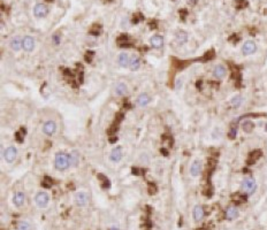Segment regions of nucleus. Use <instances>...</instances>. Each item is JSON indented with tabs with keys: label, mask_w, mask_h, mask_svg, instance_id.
Segmentation results:
<instances>
[{
	"label": "nucleus",
	"mask_w": 267,
	"mask_h": 230,
	"mask_svg": "<svg viewBox=\"0 0 267 230\" xmlns=\"http://www.w3.org/2000/svg\"><path fill=\"white\" fill-rule=\"evenodd\" d=\"M54 165H55V168L58 170H66V169H68V167L70 166L69 155H67L64 152H58L55 154Z\"/></svg>",
	"instance_id": "nucleus-1"
},
{
	"label": "nucleus",
	"mask_w": 267,
	"mask_h": 230,
	"mask_svg": "<svg viewBox=\"0 0 267 230\" xmlns=\"http://www.w3.org/2000/svg\"><path fill=\"white\" fill-rule=\"evenodd\" d=\"M241 189L244 193L246 195H252L257 189V183H255V178L252 177H246L243 179V182L241 184Z\"/></svg>",
	"instance_id": "nucleus-2"
},
{
	"label": "nucleus",
	"mask_w": 267,
	"mask_h": 230,
	"mask_svg": "<svg viewBox=\"0 0 267 230\" xmlns=\"http://www.w3.org/2000/svg\"><path fill=\"white\" fill-rule=\"evenodd\" d=\"M48 200H50V197H48L46 192H38L35 197V201L37 204V206L41 207V208L46 207L47 204H48Z\"/></svg>",
	"instance_id": "nucleus-3"
},
{
	"label": "nucleus",
	"mask_w": 267,
	"mask_h": 230,
	"mask_svg": "<svg viewBox=\"0 0 267 230\" xmlns=\"http://www.w3.org/2000/svg\"><path fill=\"white\" fill-rule=\"evenodd\" d=\"M48 14V7L44 4H37L34 7V15L38 18L41 17H45Z\"/></svg>",
	"instance_id": "nucleus-4"
},
{
	"label": "nucleus",
	"mask_w": 267,
	"mask_h": 230,
	"mask_svg": "<svg viewBox=\"0 0 267 230\" xmlns=\"http://www.w3.org/2000/svg\"><path fill=\"white\" fill-rule=\"evenodd\" d=\"M257 51V45H255V41L252 40H248L245 41L242 46V52H243L244 55H251Z\"/></svg>",
	"instance_id": "nucleus-5"
},
{
	"label": "nucleus",
	"mask_w": 267,
	"mask_h": 230,
	"mask_svg": "<svg viewBox=\"0 0 267 230\" xmlns=\"http://www.w3.org/2000/svg\"><path fill=\"white\" fill-rule=\"evenodd\" d=\"M16 154H18V150L15 149L14 146H9L7 147L5 153H4V158L7 162H13L16 158Z\"/></svg>",
	"instance_id": "nucleus-6"
},
{
	"label": "nucleus",
	"mask_w": 267,
	"mask_h": 230,
	"mask_svg": "<svg viewBox=\"0 0 267 230\" xmlns=\"http://www.w3.org/2000/svg\"><path fill=\"white\" fill-rule=\"evenodd\" d=\"M122 156H123V151H122V147H121V146H116L115 149L112 150L110 155V159L113 161V162H119V161H121Z\"/></svg>",
	"instance_id": "nucleus-7"
},
{
	"label": "nucleus",
	"mask_w": 267,
	"mask_h": 230,
	"mask_svg": "<svg viewBox=\"0 0 267 230\" xmlns=\"http://www.w3.org/2000/svg\"><path fill=\"white\" fill-rule=\"evenodd\" d=\"M227 75V68L223 66V64H216L213 69V76L218 80H221L225 76Z\"/></svg>",
	"instance_id": "nucleus-8"
},
{
	"label": "nucleus",
	"mask_w": 267,
	"mask_h": 230,
	"mask_svg": "<svg viewBox=\"0 0 267 230\" xmlns=\"http://www.w3.org/2000/svg\"><path fill=\"white\" fill-rule=\"evenodd\" d=\"M202 172V162L199 160H195L190 166V175L193 177H197Z\"/></svg>",
	"instance_id": "nucleus-9"
},
{
	"label": "nucleus",
	"mask_w": 267,
	"mask_h": 230,
	"mask_svg": "<svg viewBox=\"0 0 267 230\" xmlns=\"http://www.w3.org/2000/svg\"><path fill=\"white\" fill-rule=\"evenodd\" d=\"M89 201V196L85 192H78L75 195V202L77 206H84Z\"/></svg>",
	"instance_id": "nucleus-10"
},
{
	"label": "nucleus",
	"mask_w": 267,
	"mask_h": 230,
	"mask_svg": "<svg viewBox=\"0 0 267 230\" xmlns=\"http://www.w3.org/2000/svg\"><path fill=\"white\" fill-rule=\"evenodd\" d=\"M23 48L24 51L31 52L35 48V39L31 36H25L23 39Z\"/></svg>",
	"instance_id": "nucleus-11"
},
{
	"label": "nucleus",
	"mask_w": 267,
	"mask_h": 230,
	"mask_svg": "<svg viewBox=\"0 0 267 230\" xmlns=\"http://www.w3.org/2000/svg\"><path fill=\"white\" fill-rule=\"evenodd\" d=\"M57 130V124H55V122H53V121H47L44 123V126H43V131L44 133H46V135H53L54 132Z\"/></svg>",
	"instance_id": "nucleus-12"
},
{
	"label": "nucleus",
	"mask_w": 267,
	"mask_h": 230,
	"mask_svg": "<svg viewBox=\"0 0 267 230\" xmlns=\"http://www.w3.org/2000/svg\"><path fill=\"white\" fill-rule=\"evenodd\" d=\"M117 62L119 64L126 68V67H129V63H130V59H129V55L127 53H121L119 57H117Z\"/></svg>",
	"instance_id": "nucleus-13"
},
{
	"label": "nucleus",
	"mask_w": 267,
	"mask_h": 230,
	"mask_svg": "<svg viewBox=\"0 0 267 230\" xmlns=\"http://www.w3.org/2000/svg\"><path fill=\"white\" fill-rule=\"evenodd\" d=\"M13 201H14L15 206L21 207L24 204V201H25V196H24L23 192H18V193H15V196H14Z\"/></svg>",
	"instance_id": "nucleus-14"
},
{
	"label": "nucleus",
	"mask_w": 267,
	"mask_h": 230,
	"mask_svg": "<svg viewBox=\"0 0 267 230\" xmlns=\"http://www.w3.org/2000/svg\"><path fill=\"white\" fill-rule=\"evenodd\" d=\"M204 215H205V213H204V208L202 206H196L193 208V218H195V221H202L204 218Z\"/></svg>",
	"instance_id": "nucleus-15"
},
{
	"label": "nucleus",
	"mask_w": 267,
	"mask_h": 230,
	"mask_svg": "<svg viewBox=\"0 0 267 230\" xmlns=\"http://www.w3.org/2000/svg\"><path fill=\"white\" fill-rule=\"evenodd\" d=\"M175 39L177 41V44H180V45H183V44H186V41H188V34H186V31H179L176 36H175Z\"/></svg>",
	"instance_id": "nucleus-16"
},
{
	"label": "nucleus",
	"mask_w": 267,
	"mask_h": 230,
	"mask_svg": "<svg viewBox=\"0 0 267 230\" xmlns=\"http://www.w3.org/2000/svg\"><path fill=\"white\" fill-rule=\"evenodd\" d=\"M238 216V209L236 207L234 206H230L227 208L226 211V218L228 220H234V218H236Z\"/></svg>",
	"instance_id": "nucleus-17"
},
{
	"label": "nucleus",
	"mask_w": 267,
	"mask_h": 230,
	"mask_svg": "<svg viewBox=\"0 0 267 230\" xmlns=\"http://www.w3.org/2000/svg\"><path fill=\"white\" fill-rule=\"evenodd\" d=\"M151 45L154 47V48H160L163 44V39L161 36H159V34H154L153 37L151 38Z\"/></svg>",
	"instance_id": "nucleus-18"
},
{
	"label": "nucleus",
	"mask_w": 267,
	"mask_h": 230,
	"mask_svg": "<svg viewBox=\"0 0 267 230\" xmlns=\"http://www.w3.org/2000/svg\"><path fill=\"white\" fill-rule=\"evenodd\" d=\"M150 101H151V98L149 97L146 93H142V94H140L138 98H137V104H138L140 106H142V107H145L146 105L150 104Z\"/></svg>",
	"instance_id": "nucleus-19"
},
{
	"label": "nucleus",
	"mask_w": 267,
	"mask_h": 230,
	"mask_svg": "<svg viewBox=\"0 0 267 230\" xmlns=\"http://www.w3.org/2000/svg\"><path fill=\"white\" fill-rule=\"evenodd\" d=\"M11 46L14 51H20L21 47H23V40L20 39V37H14L11 40Z\"/></svg>",
	"instance_id": "nucleus-20"
},
{
	"label": "nucleus",
	"mask_w": 267,
	"mask_h": 230,
	"mask_svg": "<svg viewBox=\"0 0 267 230\" xmlns=\"http://www.w3.org/2000/svg\"><path fill=\"white\" fill-rule=\"evenodd\" d=\"M261 156V151H252L251 153L249 154V156H248V163H255V161L258 160L259 158Z\"/></svg>",
	"instance_id": "nucleus-21"
},
{
	"label": "nucleus",
	"mask_w": 267,
	"mask_h": 230,
	"mask_svg": "<svg viewBox=\"0 0 267 230\" xmlns=\"http://www.w3.org/2000/svg\"><path fill=\"white\" fill-rule=\"evenodd\" d=\"M69 161H70V166L76 167L80 162V155L76 151H73L69 154Z\"/></svg>",
	"instance_id": "nucleus-22"
},
{
	"label": "nucleus",
	"mask_w": 267,
	"mask_h": 230,
	"mask_svg": "<svg viewBox=\"0 0 267 230\" xmlns=\"http://www.w3.org/2000/svg\"><path fill=\"white\" fill-rule=\"evenodd\" d=\"M98 178L100 179V182H101V188H103V189H108L110 186V179L106 177V176H104L103 174H98Z\"/></svg>",
	"instance_id": "nucleus-23"
},
{
	"label": "nucleus",
	"mask_w": 267,
	"mask_h": 230,
	"mask_svg": "<svg viewBox=\"0 0 267 230\" xmlns=\"http://www.w3.org/2000/svg\"><path fill=\"white\" fill-rule=\"evenodd\" d=\"M140 59L138 58H135L134 57L131 60H130V63H129V68L131 69V70H137V69L140 68Z\"/></svg>",
	"instance_id": "nucleus-24"
},
{
	"label": "nucleus",
	"mask_w": 267,
	"mask_h": 230,
	"mask_svg": "<svg viewBox=\"0 0 267 230\" xmlns=\"http://www.w3.org/2000/svg\"><path fill=\"white\" fill-rule=\"evenodd\" d=\"M242 103H243V98H242V96H235V97L230 100V105H232V107H235V108L239 107V106L242 105Z\"/></svg>",
	"instance_id": "nucleus-25"
},
{
	"label": "nucleus",
	"mask_w": 267,
	"mask_h": 230,
	"mask_svg": "<svg viewBox=\"0 0 267 230\" xmlns=\"http://www.w3.org/2000/svg\"><path fill=\"white\" fill-rule=\"evenodd\" d=\"M127 92V86L126 84H123V83H119L115 87V93L117 96H123L124 93Z\"/></svg>",
	"instance_id": "nucleus-26"
},
{
	"label": "nucleus",
	"mask_w": 267,
	"mask_h": 230,
	"mask_svg": "<svg viewBox=\"0 0 267 230\" xmlns=\"http://www.w3.org/2000/svg\"><path fill=\"white\" fill-rule=\"evenodd\" d=\"M255 129V124L251 122V121H245L243 123V130L244 132H248V133H250V132L252 131Z\"/></svg>",
	"instance_id": "nucleus-27"
},
{
	"label": "nucleus",
	"mask_w": 267,
	"mask_h": 230,
	"mask_svg": "<svg viewBox=\"0 0 267 230\" xmlns=\"http://www.w3.org/2000/svg\"><path fill=\"white\" fill-rule=\"evenodd\" d=\"M18 230H31V227L27 221H21L18 224Z\"/></svg>",
	"instance_id": "nucleus-28"
},
{
	"label": "nucleus",
	"mask_w": 267,
	"mask_h": 230,
	"mask_svg": "<svg viewBox=\"0 0 267 230\" xmlns=\"http://www.w3.org/2000/svg\"><path fill=\"white\" fill-rule=\"evenodd\" d=\"M236 133H237V126L232 124V126H230V130H229V132H228V136H229V138L234 139V138L236 137Z\"/></svg>",
	"instance_id": "nucleus-29"
},
{
	"label": "nucleus",
	"mask_w": 267,
	"mask_h": 230,
	"mask_svg": "<svg viewBox=\"0 0 267 230\" xmlns=\"http://www.w3.org/2000/svg\"><path fill=\"white\" fill-rule=\"evenodd\" d=\"M52 184H53V179H52V178H50V177H47V176L44 178V181L41 182V185H43L44 188H46V189L51 188V186H52Z\"/></svg>",
	"instance_id": "nucleus-30"
},
{
	"label": "nucleus",
	"mask_w": 267,
	"mask_h": 230,
	"mask_svg": "<svg viewBox=\"0 0 267 230\" xmlns=\"http://www.w3.org/2000/svg\"><path fill=\"white\" fill-rule=\"evenodd\" d=\"M117 130H119V126H117V124H113V126H110V128L107 129V133H108L110 136H113V135H115Z\"/></svg>",
	"instance_id": "nucleus-31"
},
{
	"label": "nucleus",
	"mask_w": 267,
	"mask_h": 230,
	"mask_svg": "<svg viewBox=\"0 0 267 230\" xmlns=\"http://www.w3.org/2000/svg\"><path fill=\"white\" fill-rule=\"evenodd\" d=\"M117 43H120V45L121 44H123V43H127V40H128V36L126 34H122L121 36H119L117 37Z\"/></svg>",
	"instance_id": "nucleus-32"
},
{
	"label": "nucleus",
	"mask_w": 267,
	"mask_h": 230,
	"mask_svg": "<svg viewBox=\"0 0 267 230\" xmlns=\"http://www.w3.org/2000/svg\"><path fill=\"white\" fill-rule=\"evenodd\" d=\"M214 58V52L213 51H209V52H206V54L204 55V60L205 61H209V60H211V59H213Z\"/></svg>",
	"instance_id": "nucleus-33"
},
{
	"label": "nucleus",
	"mask_w": 267,
	"mask_h": 230,
	"mask_svg": "<svg viewBox=\"0 0 267 230\" xmlns=\"http://www.w3.org/2000/svg\"><path fill=\"white\" fill-rule=\"evenodd\" d=\"M156 192H157V186H156V184L150 183L149 184V193H150V195H154Z\"/></svg>",
	"instance_id": "nucleus-34"
},
{
	"label": "nucleus",
	"mask_w": 267,
	"mask_h": 230,
	"mask_svg": "<svg viewBox=\"0 0 267 230\" xmlns=\"http://www.w3.org/2000/svg\"><path fill=\"white\" fill-rule=\"evenodd\" d=\"M99 29H97V25H94V28H92L91 30H90V34H93V36H98L99 34Z\"/></svg>",
	"instance_id": "nucleus-35"
},
{
	"label": "nucleus",
	"mask_w": 267,
	"mask_h": 230,
	"mask_svg": "<svg viewBox=\"0 0 267 230\" xmlns=\"http://www.w3.org/2000/svg\"><path fill=\"white\" fill-rule=\"evenodd\" d=\"M122 120H123V114H122V113H119V114L116 115V117H115V123H116V124H119Z\"/></svg>",
	"instance_id": "nucleus-36"
},
{
	"label": "nucleus",
	"mask_w": 267,
	"mask_h": 230,
	"mask_svg": "<svg viewBox=\"0 0 267 230\" xmlns=\"http://www.w3.org/2000/svg\"><path fill=\"white\" fill-rule=\"evenodd\" d=\"M22 137H24V135H21L20 132H16V133H15V138H16V140L20 142V143H22V140H23Z\"/></svg>",
	"instance_id": "nucleus-37"
},
{
	"label": "nucleus",
	"mask_w": 267,
	"mask_h": 230,
	"mask_svg": "<svg viewBox=\"0 0 267 230\" xmlns=\"http://www.w3.org/2000/svg\"><path fill=\"white\" fill-rule=\"evenodd\" d=\"M52 39L54 40V43H55V44H59V43H60V38H59V34H54V36L52 37Z\"/></svg>",
	"instance_id": "nucleus-38"
},
{
	"label": "nucleus",
	"mask_w": 267,
	"mask_h": 230,
	"mask_svg": "<svg viewBox=\"0 0 267 230\" xmlns=\"http://www.w3.org/2000/svg\"><path fill=\"white\" fill-rule=\"evenodd\" d=\"M181 86H182V80L179 78V80H176V89H180Z\"/></svg>",
	"instance_id": "nucleus-39"
},
{
	"label": "nucleus",
	"mask_w": 267,
	"mask_h": 230,
	"mask_svg": "<svg viewBox=\"0 0 267 230\" xmlns=\"http://www.w3.org/2000/svg\"><path fill=\"white\" fill-rule=\"evenodd\" d=\"M186 2H188L189 5L193 6V5H196V4H197V2H198V0H186Z\"/></svg>",
	"instance_id": "nucleus-40"
},
{
	"label": "nucleus",
	"mask_w": 267,
	"mask_h": 230,
	"mask_svg": "<svg viewBox=\"0 0 267 230\" xmlns=\"http://www.w3.org/2000/svg\"><path fill=\"white\" fill-rule=\"evenodd\" d=\"M121 47H133V44H129V43H126V44H121Z\"/></svg>",
	"instance_id": "nucleus-41"
},
{
	"label": "nucleus",
	"mask_w": 267,
	"mask_h": 230,
	"mask_svg": "<svg viewBox=\"0 0 267 230\" xmlns=\"http://www.w3.org/2000/svg\"><path fill=\"white\" fill-rule=\"evenodd\" d=\"M160 152H161V154H163L165 156H167V155H168V152H167L165 149H161V150H160Z\"/></svg>",
	"instance_id": "nucleus-42"
},
{
	"label": "nucleus",
	"mask_w": 267,
	"mask_h": 230,
	"mask_svg": "<svg viewBox=\"0 0 267 230\" xmlns=\"http://www.w3.org/2000/svg\"><path fill=\"white\" fill-rule=\"evenodd\" d=\"M133 174H134V175H140V172H138V168H133Z\"/></svg>",
	"instance_id": "nucleus-43"
},
{
	"label": "nucleus",
	"mask_w": 267,
	"mask_h": 230,
	"mask_svg": "<svg viewBox=\"0 0 267 230\" xmlns=\"http://www.w3.org/2000/svg\"><path fill=\"white\" fill-rule=\"evenodd\" d=\"M116 140H117V137H116V136H115V137H110V143H115Z\"/></svg>",
	"instance_id": "nucleus-44"
},
{
	"label": "nucleus",
	"mask_w": 267,
	"mask_h": 230,
	"mask_svg": "<svg viewBox=\"0 0 267 230\" xmlns=\"http://www.w3.org/2000/svg\"><path fill=\"white\" fill-rule=\"evenodd\" d=\"M108 230H119V228H116V227H110Z\"/></svg>",
	"instance_id": "nucleus-45"
},
{
	"label": "nucleus",
	"mask_w": 267,
	"mask_h": 230,
	"mask_svg": "<svg viewBox=\"0 0 267 230\" xmlns=\"http://www.w3.org/2000/svg\"><path fill=\"white\" fill-rule=\"evenodd\" d=\"M47 2H52V1H54V0H46Z\"/></svg>",
	"instance_id": "nucleus-46"
},
{
	"label": "nucleus",
	"mask_w": 267,
	"mask_h": 230,
	"mask_svg": "<svg viewBox=\"0 0 267 230\" xmlns=\"http://www.w3.org/2000/svg\"><path fill=\"white\" fill-rule=\"evenodd\" d=\"M265 130H266V131H267V126H266V128H265Z\"/></svg>",
	"instance_id": "nucleus-47"
},
{
	"label": "nucleus",
	"mask_w": 267,
	"mask_h": 230,
	"mask_svg": "<svg viewBox=\"0 0 267 230\" xmlns=\"http://www.w3.org/2000/svg\"><path fill=\"white\" fill-rule=\"evenodd\" d=\"M197 230H204V229H197Z\"/></svg>",
	"instance_id": "nucleus-48"
}]
</instances>
